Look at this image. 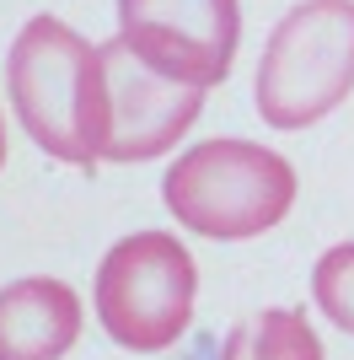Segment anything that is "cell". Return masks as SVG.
<instances>
[{
  "label": "cell",
  "instance_id": "obj_1",
  "mask_svg": "<svg viewBox=\"0 0 354 360\" xmlns=\"http://www.w3.org/2000/svg\"><path fill=\"white\" fill-rule=\"evenodd\" d=\"M162 205L183 231L215 242L263 237L295 205V167L252 140H204L166 167Z\"/></svg>",
  "mask_w": 354,
  "mask_h": 360
},
{
  "label": "cell",
  "instance_id": "obj_2",
  "mask_svg": "<svg viewBox=\"0 0 354 360\" xmlns=\"http://www.w3.org/2000/svg\"><path fill=\"white\" fill-rule=\"evenodd\" d=\"M354 91V0H301L280 16L258 60V119L306 129Z\"/></svg>",
  "mask_w": 354,
  "mask_h": 360
},
{
  "label": "cell",
  "instance_id": "obj_3",
  "mask_svg": "<svg viewBox=\"0 0 354 360\" xmlns=\"http://www.w3.org/2000/svg\"><path fill=\"white\" fill-rule=\"evenodd\" d=\"M193 296H199V269L172 231H134L113 242L91 285L103 333L134 355L172 349L193 323Z\"/></svg>",
  "mask_w": 354,
  "mask_h": 360
},
{
  "label": "cell",
  "instance_id": "obj_4",
  "mask_svg": "<svg viewBox=\"0 0 354 360\" xmlns=\"http://www.w3.org/2000/svg\"><path fill=\"white\" fill-rule=\"evenodd\" d=\"M204 113V91L156 75L124 38H107L91 54L86 140L97 162H156Z\"/></svg>",
  "mask_w": 354,
  "mask_h": 360
},
{
  "label": "cell",
  "instance_id": "obj_5",
  "mask_svg": "<svg viewBox=\"0 0 354 360\" xmlns=\"http://www.w3.org/2000/svg\"><path fill=\"white\" fill-rule=\"evenodd\" d=\"M91 54L97 44H86L59 16H32L6 54V91L16 119L32 135V146H44V156L65 167H97L86 140Z\"/></svg>",
  "mask_w": 354,
  "mask_h": 360
},
{
  "label": "cell",
  "instance_id": "obj_6",
  "mask_svg": "<svg viewBox=\"0 0 354 360\" xmlns=\"http://www.w3.org/2000/svg\"><path fill=\"white\" fill-rule=\"evenodd\" d=\"M118 38L156 75L209 91L231 75L242 6L236 0H118Z\"/></svg>",
  "mask_w": 354,
  "mask_h": 360
},
{
  "label": "cell",
  "instance_id": "obj_7",
  "mask_svg": "<svg viewBox=\"0 0 354 360\" xmlns=\"http://www.w3.org/2000/svg\"><path fill=\"white\" fill-rule=\"evenodd\" d=\"M81 339V296L32 274L0 290V360H65Z\"/></svg>",
  "mask_w": 354,
  "mask_h": 360
},
{
  "label": "cell",
  "instance_id": "obj_8",
  "mask_svg": "<svg viewBox=\"0 0 354 360\" xmlns=\"http://www.w3.org/2000/svg\"><path fill=\"white\" fill-rule=\"evenodd\" d=\"M221 360H322V339L295 307H263V312L231 323L221 339Z\"/></svg>",
  "mask_w": 354,
  "mask_h": 360
},
{
  "label": "cell",
  "instance_id": "obj_9",
  "mask_svg": "<svg viewBox=\"0 0 354 360\" xmlns=\"http://www.w3.org/2000/svg\"><path fill=\"white\" fill-rule=\"evenodd\" d=\"M311 301H317V312L343 328L354 339V242H339V248H327L317 258V269H311Z\"/></svg>",
  "mask_w": 354,
  "mask_h": 360
},
{
  "label": "cell",
  "instance_id": "obj_10",
  "mask_svg": "<svg viewBox=\"0 0 354 360\" xmlns=\"http://www.w3.org/2000/svg\"><path fill=\"white\" fill-rule=\"evenodd\" d=\"M0 167H6V124H0Z\"/></svg>",
  "mask_w": 354,
  "mask_h": 360
}]
</instances>
